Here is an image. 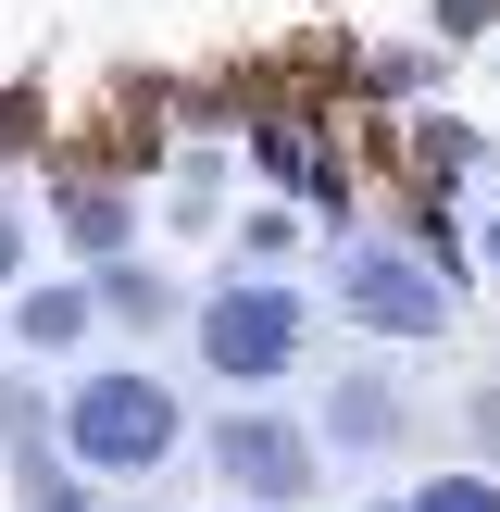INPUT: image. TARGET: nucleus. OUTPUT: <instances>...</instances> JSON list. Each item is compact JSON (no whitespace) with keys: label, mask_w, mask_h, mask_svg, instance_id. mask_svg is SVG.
<instances>
[{"label":"nucleus","mask_w":500,"mask_h":512,"mask_svg":"<svg viewBox=\"0 0 500 512\" xmlns=\"http://www.w3.org/2000/svg\"><path fill=\"white\" fill-rule=\"evenodd\" d=\"M225 512H238V500H225Z\"/></svg>","instance_id":"dca6fc26"},{"label":"nucleus","mask_w":500,"mask_h":512,"mask_svg":"<svg viewBox=\"0 0 500 512\" xmlns=\"http://www.w3.org/2000/svg\"><path fill=\"white\" fill-rule=\"evenodd\" d=\"M475 250H488V263H500V213H488V238H475Z\"/></svg>","instance_id":"2eb2a0df"},{"label":"nucleus","mask_w":500,"mask_h":512,"mask_svg":"<svg viewBox=\"0 0 500 512\" xmlns=\"http://www.w3.org/2000/svg\"><path fill=\"white\" fill-rule=\"evenodd\" d=\"M388 512H400V500H388Z\"/></svg>","instance_id":"f3484780"},{"label":"nucleus","mask_w":500,"mask_h":512,"mask_svg":"<svg viewBox=\"0 0 500 512\" xmlns=\"http://www.w3.org/2000/svg\"><path fill=\"white\" fill-rule=\"evenodd\" d=\"M475 438H500V388H488V400H475Z\"/></svg>","instance_id":"4468645a"},{"label":"nucleus","mask_w":500,"mask_h":512,"mask_svg":"<svg viewBox=\"0 0 500 512\" xmlns=\"http://www.w3.org/2000/svg\"><path fill=\"white\" fill-rule=\"evenodd\" d=\"M300 338H313V300H300L288 275H225L188 313V350H200L213 388H275V375L300 363Z\"/></svg>","instance_id":"f03ea898"},{"label":"nucleus","mask_w":500,"mask_h":512,"mask_svg":"<svg viewBox=\"0 0 500 512\" xmlns=\"http://www.w3.org/2000/svg\"><path fill=\"white\" fill-rule=\"evenodd\" d=\"M63 238H75V263H125V238H138V200H125L113 175H63Z\"/></svg>","instance_id":"39448f33"},{"label":"nucleus","mask_w":500,"mask_h":512,"mask_svg":"<svg viewBox=\"0 0 500 512\" xmlns=\"http://www.w3.org/2000/svg\"><path fill=\"white\" fill-rule=\"evenodd\" d=\"M325 450H400V388L388 375H350L325 400Z\"/></svg>","instance_id":"0eeeda50"},{"label":"nucleus","mask_w":500,"mask_h":512,"mask_svg":"<svg viewBox=\"0 0 500 512\" xmlns=\"http://www.w3.org/2000/svg\"><path fill=\"white\" fill-rule=\"evenodd\" d=\"M488 13H500V0H438V25H450V38H475Z\"/></svg>","instance_id":"f8f14e48"},{"label":"nucleus","mask_w":500,"mask_h":512,"mask_svg":"<svg viewBox=\"0 0 500 512\" xmlns=\"http://www.w3.org/2000/svg\"><path fill=\"white\" fill-rule=\"evenodd\" d=\"M13 275H25V225L0 213V288H13Z\"/></svg>","instance_id":"ddd939ff"},{"label":"nucleus","mask_w":500,"mask_h":512,"mask_svg":"<svg viewBox=\"0 0 500 512\" xmlns=\"http://www.w3.org/2000/svg\"><path fill=\"white\" fill-rule=\"evenodd\" d=\"M338 313L363 325V338H450V275L425 263V250L363 238V250L338 263Z\"/></svg>","instance_id":"20e7f679"},{"label":"nucleus","mask_w":500,"mask_h":512,"mask_svg":"<svg viewBox=\"0 0 500 512\" xmlns=\"http://www.w3.org/2000/svg\"><path fill=\"white\" fill-rule=\"evenodd\" d=\"M288 250H300V213H250V225H238V263H263V275H275Z\"/></svg>","instance_id":"9b49d317"},{"label":"nucleus","mask_w":500,"mask_h":512,"mask_svg":"<svg viewBox=\"0 0 500 512\" xmlns=\"http://www.w3.org/2000/svg\"><path fill=\"white\" fill-rule=\"evenodd\" d=\"M88 288H100V313H138V325L163 313V275H138V263H100Z\"/></svg>","instance_id":"9d476101"},{"label":"nucleus","mask_w":500,"mask_h":512,"mask_svg":"<svg viewBox=\"0 0 500 512\" xmlns=\"http://www.w3.org/2000/svg\"><path fill=\"white\" fill-rule=\"evenodd\" d=\"M400 512H500V488H488V475L463 463V475H425V488L400 500Z\"/></svg>","instance_id":"1a4fd4ad"},{"label":"nucleus","mask_w":500,"mask_h":512,"mask_svg":"<svg viewBox=\"0 0 500 512\" xmlns=\"http://www.w3.org/2000/svg\"><path fill=\"white\" fill-rule=\"evenodd\" d=\"M88 325H100V288H88V275H50V288L13 300V350H38V363H50V350H75Z\"/></svg>","instance_id":"423d86ee"},{"label":"nucleus","mask_w":500,"mask_h":512,"mask_svg":"<svg viewBox=\"0 0 500 512\" xmlns=\"http://www.w3.org/2000/svg\"><path fill=\"white\" fill-rule=\"evenodd\" d=\"M200 463L225 475V500L238 512H300L325 488V438L300 413H263V400H250V413H225L213 438H200Z\"/></svg>","instance_id":"7ed1b4c3"},{"label":"nucleus","mask_w":500,"mask_h":512,"mask_svg":"<svg viewBox=\"0 0 500 512\" xmlns=\"http://www.w3.org/2000/svg\"><path fill=\"white\" fill-rule=\"evenodd\" d=\"M50 425H63L75 475H163L175 438H188V400H175V375H150V363H88L63 400H50Z\"/></svg>","instance_id":"f257e3e1"},{"label":"nucleus","mask_w":500,"mask_h":512,"mask_svg":"<svg viewBox=\"0 0 500 512\" xmlns=\"http://www.w3.org/2000/svg\"><path fill=\"white\" fill-rule=\"evenodd\" d=\"M250 163H263L275 188H300V200H338V175L313 163V138H300V125H263V138H250Z\"/></svg>","instance_id":"6e6552de"}]
</instances>
